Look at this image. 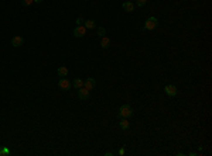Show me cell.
<instances>
[{"label": "cell", "mask_w": 212, "mask_h": 156, "mask_svg": "<svg viewBox=\"0 0 212 156\" xmlns=\"http://www.w3.org/2000/svg\"><path fill=\"white\" fill-rule=\"evenodd\" d=\"M133 115V108L129 104H123L122 107L119 108V117L120 118H129Z\"/></svg>", "instance_id": "6da1fadb"}, {"label": "cell", "mask_w": 212, "mask_h": 156, "mask_svg": "<svg viewBox=\"0 0 212 156\" xmlns=\"http://www.w3.org/2000/svg\"><path fill=\"white\" fill-rule=\"evenodd\" d=\"M157 25H158V20H157L155 17H148V18H147V21H146V24H144V30L151 31V30H154Z\"/></svg>", "instance_id": "7a4b0ae2"}, {"label": "cell", "mask_w": 212, "mask_h": 156, "mask_svg": "<svg viewBox=\"0 0 212 156\" xmlns=\"http://www.w3.org/2000/svg\"><path fill=\"white\" fill-rule=\"evenodd\" d=\"M71 83H69V80L68 79H65V78H62V79H59V82H58V87L61 89V90H69L71 89Z\"/></svg>", "instance_id": "3957f363"}, {"label": "cell", "mask_w": 212, "mask_h": 156, "mask_svg": "<svg viewBox=\"0 0 212 156\" xmlns=\"http://www.w3.org/2000/svg\"><path fill=\"white\" fill-rule=\"evenodd\" d=\"M85 34H86V28H85L83 25H78V27L73 30V37H76V38H82Z\"/></svg>", "instance_id": "277c9868"}, {"label": "cell", "mask_w": 212, "mask_h": 156, "mask_svg": "<svg viewBox=\"0 0 212 156\" xmlns=\"http://www.w3.org/2000/svg\"><path fill=\"white\" fill-rule=\"evenodd\" d=\"M164 90H165V94L170 96V97H175L177 96V87L174 86V85H167V86L164 87Z\"/></svg>", "instance_id": "5b68a950"}, {"label": "cell", "mask_w": 212, "mask_h": 156, "mask_svg": "<svg viewBox=\"0 0 212 156\" xmlns=\"http://www.w3.org/2000/svg\"><path fill=\"white\" fill-rule=\"evenodd\" d=\"M78 97H79L81 100H88V99H89V90L85 89V87L78 89Z\"/></svg>", "instance_id": "8992f818"}, {"label": "cell", "mask_w": 212, "mask_h": 156, "mask_svg": "<svg viewBox=\"0 0 212 156\" xmlns=\"http://www.w3.org/2000/svg\"><path fill=\"white\" fill-rule=\"evenodd\" d=\"M23 44H24V39H23V37H20V35H16V37L11 38V45H13V47L18 48V47H21Z\"/></svg>", "instance_id": "52a82bcc"}, {"label": "cell", "mask_w": 212, "mask_h": 156, "mask_svg": "<svg viewBox=\"0 0 212 156\" xmlns=\"http://www.w3.org/2000/svg\"><path fill=\"white\" fill-rule=\"evenodd\" d=\"M95 85H96V82H95V79H93V78H88L85 82H83V87H85V89H88L89 92L93 89V87H95Z\"/></svg>", "instance_id": "ba28073f"}, {"label": "cell", "mask_w": 212, "mask_h": 156, "mask_svg": "<svg viewBox=\"0 0 212 156\" xmlns=\"http://www.w3.org/2000/svg\"><path fill=\"white\" fill-rule=\"evenodd\" d=\"M122 7L124 11H127V13H131V11H134V3L133 1H124L122 4Z\"/></svg>", "instance_id": "9c48e42d"}, {"label": "cell", "mask_w": 212, "mask_h": 156, "mask_svg": "<svg viewBox=\"0 0 212 156\" xmlns=\"http://www.w3.org/2000/svg\"><path fill=\"white\" fill-rule=\"evenodd\" d=\"M57 73L59 78H66V76H68V68H66V66H59Z\"/></svg>", "instance_id": "30bf717a"}, {"label": "cell", "mask_w": 212, "mask_h": 156, "mask_svg": "<svg viewBox=\"0 0 212 156\" xmlns=\"http://www.w3.org/2000/svg\"><path fill=\"white\" fill-rule=\"evenodd\" d=\"M100 47L102 48H109L110 47V39L107 38V37H102V38H100Z\"/></svg>", "instance_id": "8fae6325"}, {"label": "cell", "mask_w": 212, "mask_h": 156, "mask_svg": "<svg viewBox=\"0 0 212 156\" xmlns=\"http://www.w3.org/2000/svg\"><path fill=\"white\" fill-rule=\"evenodd\" d=\"M86 30H92V28H95L96 27V23L93 21V20H88V21H85V25H83Z\"/></svg>", "instance_id": "7c38bea8"}, {"label": "cell", "mask_w": 212, "mask_h": 156, "mask_svg": "<svg viewBox=\"0 0 212 156\" xmlns=\"http://www.w3.org/2000/svg\"><path fill=\"white\" fill-rule=\"evenodd\" d=\"M72 86L75 87V89H81V87H83V80H81V79H73Z\"/></svg>", "instance_id": "4fadbf2b"}, {"label": "cell", "mask_w": 212, "mask_h": 156, "mask_svg": "<svg viewBox=\"0 0 212 156\" xmlns=\"http://www.w3.org/2000/svg\"><path fill=\"white\" fill-rule=\"evenodd\" d=\"M119 124H120V128H122V129H129V127H130V122L127 121V118H122V121H120Z\"/></svg>", "instance_id": "5bb4252c"}, {"label": "cell", "mask_w": 212, "mask_h": 156, "mask_svg": "<svg viewBox=\"0 0 212 156\" xmlns=\"http://www.w3.org/2000/svg\"><path fill=\"white\" fill-rule=\"evenodd\" d=\"M98 35L99 37H100V38H102V37H105V34H106V30L105 28H103V27H98Z\"/></svg>", "instance_id": "9a60e30c"}, {"label": "cell", "mask_w": 212, "mask_h": 156, "mask_svg": "<svg viewBox=\"0 0 212 156\" xmlns=\"http://www.w3.org/2000/svg\"><path fill=\"white\" fill-rule=\"evenodd\" d=\"M146 3H147V0H136V6H139V7H143Z\"/></svg>", "instance_id": "2e32d148"}, {"label": "cell", "mask_w": 212, "mask_h": 156, "mask_svg": "<svg viewBox=\"0 0 212 156\" xmlns=\"http://www.w3.org/2000/svg\"><path fill=\"white\" fill-rule=\"evenodd\" d=\"M34 0H21V4L23 6H30V4H33Z\"/></svg>", "instance_id": "e0dca14e"}, {"label": "cell", "mask_w": 212, "mask_h": 156, "mask_svg": "<svg viewBox=\"0 0 212 156\" xmlns=\"http://www.w3.org/2000/svg\"><path fill=\"white\" fill-rule=\"evenodd\" d=\"M85 23V20H83V17H78V18H76V24H78V25H82V24Z\"/></svg>", "instance_id": "ac0fdd59"}, {"label": "cell", "mask_w": 212, "mask_h": 156, "mask_svg": "<svg viewBox=\"0 0 212 156\" xmlns=\"http://www.w3.org/2000/svg\"><path fill=\"white\" fill-rule=\"evenodd\" d=\"M119 155H120V156L124 155V148H120V150H119Z\"/></svg>", "instance_id": "d6986e66"}, {"label": "cell", "mask_w": 212, "mask_h": 156, "mask_svg": "<svg viewBox=\"0 0 212 156\" xmlns=\"http://www.w3.org/2000/svg\"><path fill=\"white\" fill-rule=\"evenodd\" d=\"M34 3H42V0H34Z\"/></svg>", "instance_id": "ffe728a7"}, {"label": "cell", "mask_w": 212, "mask_h": 156, "mask_svg": "<svg viewBox=\"0 0 212 156\" xmlns=\"http://www.w3.org/2000/svg\"><path fill=\"white\" fill-rule=\"evenodd\" d=\"M127 1H133V0H127Z\"/></svg>", "instance_id": "44dd1931"}]
</instances>
